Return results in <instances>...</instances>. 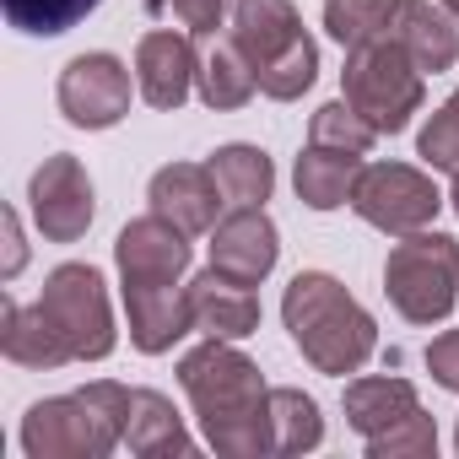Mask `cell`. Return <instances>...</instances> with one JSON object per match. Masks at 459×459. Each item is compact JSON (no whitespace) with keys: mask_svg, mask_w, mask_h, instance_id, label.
Instances as JSON below:
<instances>
[{"mask_svg":"<svg viewBox=\"0 0 459 459\" xmlns=\"http://www.w3.org/2000/svg\"><path fill=\"white\" fill-rule=\"evenodd\" d=\"M308 141H314V146H335V152H357V157H368L373 141H378V130H373L346 98H335V103H325V108L308 119Z\"/></svg>","mask_w":459,"mask_h":459,"instance_id":"27","label":"cell"},{"mask_svg":"<svg viewBox=\"0 0 459 459\" xmlns=\"http://www.w3.org/2000/svg\"><path fill=\"white\" fill-rule=\"evenodd\" d=\"M178 389L189 394V411H195V421L216 454H227V459L276 454L271 389L260 378V362H249L233 341L205 335L195 351H184L178 357Z\"/></svg>","mask_w":459,"mask_h":459,"instance_id":"1","label":"cell"},{"mask_svg":"<svg viewBox=\"0 0 459 459\" xmlns=\"http://www.w3.org/2000/svg\"><path fill=\"white\" fill-rule=\"evenodd\" d=\"M195 92H200V103L216 108V114H233V108H244V103L260 92V71H255V60L238 49V39H211V44L200 49Z\"/></svg>","mask_w":459,"mask_h":459,"instance_id":"18","label":"cell"},{"mask_svg":"<svg viewBox=\"0 0 459 459\" xmlns=\"http://www.w3.org/2000/svg\"><path fill=\"white\" fill-rule=\"evenodd\" d=\"M437 6H443V12L454 17V28H459V0H437Z\"/></svg>","mask_w":459,"mask_h":459,"instance_id":"34","label":"cell"},{"mask_svg":"<svg viewBox=\"0 0 459 459\" xmlns=\"http://www.w3.org/2000/svg\"><path fill=\"white\" fill-rule=\"evenodd\" d=\"M357 173H362V157L357 152H335V146H314L298 157V200L308 211H335V205H351V189H357Z\"/></svg>","mask_w":459,"mask_h":459,"instance_id":"22","label":"cell"},{"mask_svg":"<svg viewBox=\"0 0 459 459\" xmlns=\"http://www.w3.org/2000/svg\"><path fill=\"white\" fill-rule=\"evenodd\" d=\"M39 308L49 314V325L65 335L76 362H103L114 351V308H108V281L98 265H55L44 276Z\"/></svg>","mask_w":459,"mask_h":459,"instance_id":"7","label":"cell"},{"mask_svg":"<svg viewBox=\"0 0 459 459\" xmlns=\"http://www.w3.org/2000/svg\"><path fill=\"white\" fill-rule=\"evenodd\" d=\"M125 448L141 454V459H162V454H189L195 437H189V427H184V416L173 411L168 394H157V389H130Z\"/></svg>","mask_w":459,"mask_h":459,"instance_id":"21","label":"cell"},{"mask_svg":"<svg viewBox=\"0 0 459 459\" xmlns=\"http://www.w3.org/2000/svg\"><path fill=\"white\" fill-rule=\"evenodd\" d=\"M60 114L76 125V130H114L125 114H130V65L119 55H76L65 71H60Z\"/></svg>","mask_w":459,"mask_h":459,"instance_id":"10","label":"cell"},{"mask_svg":"<svg viewBox=\"0 0 459 459\" xmlns=\"http://www.w3.org/2000/svg\"><path fill=\"white\" fill-rule=\"evenodd\" d=\"M233 39L255 60V71H265L287 49H298L308 33H303V17H298L292 0H238L233 6Z\"/></svg>","mask_w":459,"mask_h":459,"instance_id":"17","label":"cell"},{"mask_svg":"<svg viewBox=\"0 0 459 459\" xmlns=\"http://www.w3.org/2000/svg\"><path fill=\"white\" fill-rule=\"evenodd\" d=\"M238 0H152V12H162V17H173L178 28H189L195 39H216V28H221V17L233 12Z\"/></svg>","mask_w":459,"mask_h":459,"instance_id":"30","label":"cell"},{"mask_svg":"<svg viewBox=\"0 0 459 459\" xmlns=\"http://www.w3.org/2000/svg\"><path fill=\"white\" fill-rule=\"evenodd\" d=\"M0 6H6V22L17 33L55 39V33H71L82 17H92L103 0H0Z\"/></svg>","mask_w":459,"mask_h":459,"instance_id":"26","label":"cell"},{"mask_svg":"<svg viewBox=\"0 0 459 459\" xmlns=\"http://www.w3.org/2000/svg\"><path fill=\"white\" fill-rule=\"evenodd\" d=\"M211 173H216L227 205H265L271 189H276V168H271V157H265L260 146H244V141L211 152Z\"/></svg>","mask_w":459,"mask_h":459,"instance_id":"23","label":"cell"},{"mask_svg":"<svg viewBox=\"0 0 459 459\" xmlns=\"http://www.w3.org/2000/svg\"><path fill=\"white\" fill-rule=\"evenodd\" d=\"M125 421H130V389L98 378L76 394L39 400L22 416V448L28 459H103L125 443Z\"/></svg>","mask_w":459,"mask_h":459,"instance_id":"3","label":"cell"},{"mask_svg":"<svg viewBox=\"0 0 459 459\" xmlns=\"http://www.w3.org/2000/svg\"><path fill=\"white\" fill-rule=\"evenodd\" d=\"M416 152H421L427 168H443V173L459 168V87H454V98L427 119V130L416 135Z\"/></svg>","mask_w":459,"mask_h":459,"instance_id":"29","label":"cell"},{"mask_svg":"<svg viewBox=\"0 0 459 459\" xmlns=\"http://www.w3.org/2000/svg\"><path fill=\"white\" fill-rule=\"evenodd\" d=\"M454 448H459V427H454Z\"/></svg>","mask_w":459,"mask_h":459,"instance_id":"35","label":"cell"},{"mask_svg":"<svg viewBox=\"0 0 459 459\" xmlns=\"http://www.w3.org/2000/svg\"><path fill=\"white\" fill-rule=\"evenodd\" d=\"M314 82H319V44H314V39H303L298 49H287L276 65H265V71H260V92H265V98H276V103L303 98Z\"/></svg>","mask_w":459,"mask_h":459,"instance_id":"28","label":"cell"},{"mask_svg":"<svg viewBox=\"0 0 459 459\" xmlns=\"http://www.w3.org/2000/svg\"><path fill=\"white\" fill-rule=\"evenodd\" d=\"M125 319H130V346L146 357L173 351L189 330H195V308H189V287L168 281V287H125Z\"/></svg>","mask_w":459,"mask_h":459,"instance_id":"15","label":"cell"},{"mask_svg":"<svg viewBox=\"0 0 459 459\" xmlns=\"http://www.w3.org/2000/svg\"><path fill=\"white\" fill-rule=\"evenodd\" d=\"M384 298L405 325H437L459 303V244L448 233H405L384 260Z\"/></svg>","mask_w":459,"mask_h":459,"instance_id":"4","label":"cell"},{"mask_svg":"<svg viewBox=\"0 0 459 459\" xmlns=\"http://www.w3.org/2000/svg\"><path fill=\"white\" fill-rule=\"evenodd\" d=\"M271 427H276V454H308L325 443V416L314 405V394L281 384L271 389Z\"/></svg>","mask_w":459,"mask_h":459,"instance_id":"25","label":"cell"},{"mask_svg":"<svg viewBox=\"0 0 459 459\" xmlns=\"http://www.w3.org/2000/svg\"><path fill=\"white\" fill-rule=\"evenodd\" d=\"M189 308H195V330H205L216 341H244V335L260 330V298H255V287L221 276L216 265L189 281Z\"/></svg>","mask_w":459,"mask_h":459,"instance_id":"16","label":"cell"},{"mask_svg":"<svg viewBox=\"0 0 459 459\" xmlns=\"http://www.w3.org/2000/svg\"><path fill=\"white\" fill-rule=\"evenodd\" d=\"M448 205H454V216H459V168H454V189H448Z\"/></svg>","mask_w":459,"mask_h":459,"instance_id":"33","label":"cell"},{"mask_svg":"<svg viewBox=\"0 0 459 459\" xmlns=\"http://www.w3.org/2000/svg\"><path fill=\"white\" fill-rule=\"evenodd\" d=\"M351 211L378 227L389 238H405V233H421L432 227V216L443 211V195L437 184L411 168V162H368L357 173V189H351Z\"/></svg>","mask_w":459,"mask_h":459,"instance_id":"8","label":"cell"},{"mask_svg":"<svg viewBox=\"0 0 459 459\" xmlns=\"http://www.w3.org/2000/svg\"><path fill=\"white\" fill-rule=\"evenodd\" d=\"M114 260H119V281L125 287H168L184 281L189 271V233L173 227L168 216H135L125 221V233L114 238Z\"/></svg>","mask_w":459,"mask_h":459,"instance_id":"11","label":"cell"},{"mask_svg":"<svg viewBox=\"0 0 459 459\" xmlns=\"http://www.w3.org/2000/svg\"><path fill=\"white\" fill-rule=\"evenodd\" d=\"M341 98L378 130V135H400L411 125V114H421V65L394 44H362L346 49V71H341Z\"/></svg>","mask_w":459,"mask_h":459,"instance_id":"6","label":"cell"},{"mask_svg":"<svg viewBox=\"0 0 459 459\" xmlns=\"http://www.w3.org/2000/svg\"><path fill=\"white\" fill-rule=\"evenodd\" d=\"M405 0H325V28L341 49H362V44H384L394 39Z\"/></svg>","mask_w":459,"mask_h":459,"instance_id":"24","label":"cell"},{"mask_svg":"<svg viewBox=\"0 0 459 459\" xmlns=\"http://www.w3.org/2000/svg\"><path fill=\"white\" fill-rule=\"evenodd\" d=\"M28 205H33V227L49 238V244H76L87 238V227L98 216V200H92V178L87 168L71 157V152H55L33 168L28 178Z\"/></svg>","mask_w":459,"mask_h":459,"instance_id":"9","label":"cell"},{"mask_svg":"<svg viewBox=\"0 0 459 459\" xmlns=\"http://www.w3.org/2000/svg\"><path fill=\"white\" fill-rule=\"evenodd\" d=\"M195 71H200V49L184 33H146L135 44V92L152 108H184V98L195 92Z\"/></svg>","mask_w":459,"mask_h":459,"instance_id":"14","label":"cell"},{"mask_svg":"<svg viewBox=\"0 0 459 459\" xmlns=\"http://www.w3.org/2000/svg\"><path fill=\"white\" fill-rule=\"evenodd\" d=\"M346 421L351 432L368 443L373 459H421V454H437V427L432 416L421 411L416 389L405 378H351L346 384Z\"/></svg>","mask_w":459,"mask_h":459,"instance_id":"5","label":"cell"},{"mask_svg":"<svg viewBox=\"0 0 459 459\" xmlns=\"http://www.w3.org/2000/svg\"><path fill=\"white\" fill-rule=\"evenodd\" d=\"M0 221H6V271H0V276L12 281V276L22 271V260H28V244H22V221H17V211H6Z\"/></svg>","mask_w":459,"mask_h":459,"instance_id":"32","label":"cell"},{"mask_svg":"<svg viewBox=\"0 0 459 459\" xmlns=\"http://www.w3.org/2000/svg\"><path fill=\"white\" fill-rule=\"evenodd\" d=\"M146 200H152L157 216H168L173 227H184L189 238L211 233V227H216V205H227L211 162L205 168L200 162H168V168H157L152 184H146Z\"/></svg>","mask_w":459,"mask_h":459,"instance_id":"13","label":"cell"},{"mask_svg":"<svg viewBox=\"0 0 459 459\" xmlns=\"http://www.w3.org/2000/svg\"><path fill=\"white\" fill-rule=\"evenodd\" d=\"M281 319H287L298 351L314 362V373L346 378V373L368 368V357L378 351L373 314L330 271H298L281 298Z\"/></svg>","mask_w":459,"mask_h":459,"instance_id":"2","label":"cell"},{"mask_svg":"<svg viewBox=\"0 0 459 459\" xmlns=\"http://www.w3.org/2000/svg\"><path fill=\"white\" fill-rule=\"evenodd\" d=\"M281 260V233L265 216V205H233V216H221L211 227V265L221 276H233L244 287H260Z\"/></svg>","mask_w":459,"mask_h":459,"instance_id":"12","label":"cell"},{"mask_svg":"<svg viewBox=\"0 0 459 459\" xmlns=\"http://www.w3.org/2000/svg\"><path fill=\"white\" fill-rule=\"evenodd\" d=\"M0 351H6L17 368H39V373H55L65 362H76L65 335L49 325V314L39 303L22 308L17 298H6V308H0Z\"/></svg>","mask_w":459,"mask_h":459,"instance_id":"19","label":"cell"},{"mask_svg":"<svg viewBox=\"0 0 459 459\" xmlns=\"http://www.w3.org/2000/svg\"><path fill=\"white\" fill-rule=\"evenodd\" d=\"M394 44L421 65V76L432 71H454L459 60V28L443 6H432V0H405L400 6V22H394Z\"/></svg>","mask_w":459,"mask_h":459,"instance_id":"20","label":"cell"},{"mask_svg":"<svg viewBox=\"0 0 459 459\" xmlns=\"http://www.w3.org/2000/svg\"><path fill=\"white\" fill-rule=\"evenodd\" d=\"M427 373H432L443 389L459 394V330H443V335L427 346Z\"/></svg>","mask_w":459,"mask_h":459,"instance_id":"31","label":"cell"}]
</instances>
